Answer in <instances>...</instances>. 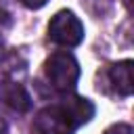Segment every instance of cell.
I'll return each instance as SVG.
<instances>
[{
    "label": "cell",
    "mask_w": 134,
    "mask_h": 134,
    "mask_svg": "<svg viewBox=\"0 0 134 134\" xmlns=\"http://www.w3.org/2000/svg\"><path fill=\"white\" fill-rule=\"evenodd\" d=\"M109 75V82L113 86V90L121 96H130L132 90H134V84H132V61H119L115 65L109 67L107 71Z\"/></svg>",
    "instance_id": "8992f818"
},
{
    "label": "cell",
    "mask_w": 134,
    "mask_h": 134,
    "mask_svg": "<svg viewBox=\"0 0 134 134\" xmlns=\"http://www.w3.org/2000/svg\"><path fill=\"white\" fill-rule=\"evenodd\" d=\"M36 132L38 134H73L75 126L69 119V115L63 111L61 105H50L38 111L34 119Z\"/></svg>",
    "instance_id": "3957f363"
},
{
    "label": "cell",
    "mask_w": 134,
    "mask_h": 134,
    "mask_svg": "<svg viewBox=\"0 0 134 134\" xmlns=\"http://www.w3.org/2000/svg\"><path fill=\"white\" fill-rule=\"evenodd\" d=\"M105 134H134V132H132V126L128 124H113L105 130Z\"/></svg>",
    "instance_id": "52a82bcc"
},
{
    "label": "cell",
    "mask_w": 134,
    "mask_h": 134,
    "mask_svg": "<svg viewBox=\"0 0 134 134\" xmlns=\"http://www.w3.org/2000/svg\"><path fill=\"white\" fill-rule=\"evenodd\" d=\"M44 75L52 84V88L61 92H69L75 88L80 80V65L71 52L59 50V52H52L44 61Z\"/></svg>",
    "instance_id": "6da1fadb"
},
{
    "label": "cell",
    "mask_w": 134,
    "mask_h": 134,
    "mask_svg": "<svg viewBox=\"0 0 134 134\" xmlns=\"http://www.w3.org/2000/svg\"><path fill=\"white\" fill-rule=\"evenodd\" d=\"M59 105H61V107H63V111L69 115V119L73 121V126H75V128H77V126L88 124V121L94 117V105H92L88 98H84V96L67 94Z\"/></svg>",
    "instance_id": "5b68a950"
},
{
    "label": "cell",
    "mask_w": 134,
    "mask_h": 134,
    "mask_svg": "<svg viewBox=\"0 0 134 134\" xmlns=\"http://www.w3.org/2000/svg\"><path fill=\"white\" fill-rule=\"evenodd\" d=\"M0 103L17 113H25L31 107V98H29L27 90L19 82H13V80L0 82Z\"/></svg>",
    "instance_id": "277c9868"
},
{
    "label": "cell",
    "mask_w": 134,
    "mask_h": 134,
    "mask_svg": "<svg viewBox=\"0 0 134 134\" xmlns=\"http://www.w3.org/2000/svg\"><path fill=\"white\" fill-rule=\"evenodd\" d=\"M48 38L65 48H73L84 40V25L71 10H59L48 23Z\"/></svg>",
    "instance_id": "7a4b0ae2"
},
{
    "label": "cell",
    "mask_w": 134,
    "mask_h": 134,
    "mask_svg": "<svg viewBox=\"0 0 134 134\" xmlns=\"http://www.w3.org/2000/svg\"><path fill=\"white\" fill-rule=\"evenodd\" d=\"M48 0H21V4H25L27 8H42Z\"/></svg>",
    "instance_id": "ba28073f"
},
{
    "label": "cell",
    "mask_w": 134,
    "mask_h": 134,
    "mask_svg": "<svg viewBox=\"0 0 134 134\" xmlns=\"http://www.w3.org/2000/svg\"><path fill=\"white\" fill-rule=\"evenodd\" d=\"M4 130H6V121L0 117V134H4Z\"/></svg>",
    "instance_id": "9c48e42d"
}]
</instances>
